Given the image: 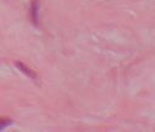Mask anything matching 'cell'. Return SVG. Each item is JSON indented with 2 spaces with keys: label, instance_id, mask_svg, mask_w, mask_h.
I'll use <instances>...</instances> for the list:
<instances>
[{
  "label": "cell",
  "instance_id": "cell-1",
  "mask_svg": "<svg viewBox=\"0 0 155 132\" xmlns=\"http://www.w3.org/2000/svg\"><path fill=\"white\" fill-rule=\"evenodd\" d=\"M15 65L18 68V70H21L24 75H27L28 78H30V79H36L38 78V75H36V73L33 70V69H30L29 67H27L24 63H22V62H19V61H16L15 62Z\"/></svg>",
  "mask_w": 155,
  "mask_h": 132
},
{
  "label": "cell",
  "instance_id": "cell-2",
  "mask_svg": "<svg viewBox=\"0 0 155 132\" xmlns=\"http://www.w3.org/2000/svg\"><path fill=\"white\" fill-rule=\"evenodd\" d=\"M30 19L34 25L39 23V2L38 0H30Z\"/></svg>",
  "mask_w": 155,
  "mask_h": 132
},
{
  "label": "cell",
  "instance_id": "cell-3",
  "mask_svg": "<svg viewBox=\"0 0 155 132\" xmlns=\"http://www.w3.org/2000/svg\"><path fill=\"white\" fill-rule=\"evenodd\" d=\"M12 124V120L11 119H7V117H0V131L4 130L5 127L10 126Z\"/></svg>",
  "mask_w": 155,
  "mask_h": 132
}]
</instances>
